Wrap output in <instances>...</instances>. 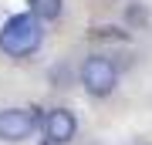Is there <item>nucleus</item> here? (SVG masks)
Masks as SVG:
<instances>
[{
  "label": "nucleus",
  "mask_w": 152,
  "mask_h": 145,
  "mask_svg": "<svg viewBox=\"0 0 152 145\" xmlns=\"http://www.w3.org/2000/svg\"><path fill=\"white\" fill-rule=\"evenodd\" d=\"M41 41H44V31L34 14H17L0 27V51L7 58H31L41 47Z\"/></svg>",
  "instance_id": "obj_1"
},
{
  "label": "nucleus",
  "mask_w": 152,
  "mask_h": 145,
  "mask_svg": "<svg viewBox=\"0 0 152 145\" xmlns=\"http://www.w3.org/2000/svg\"><path fill=\"white\" fill-rule=\"evenodd\" d=\"M81 85L88 95L95 98H105L115 91V85H118V71H115V64L108 58H88L81 64Z\"/></svg>",
  "instance_id": "obj_2"
},
{
  "label": "nucleus",
  "mask_w": 152,
  "mask_h": 145,
  "mask_svg": "<svg viewBox=\"0 0 152 145\" xmlns=\"http://www.w3.org/2000/svg\"><path fill=\"white\" fill-rule=\"evenodd\" d=\"M41 108H4L0 111V142H24L31 138L41 122Z\"/></svg>",
  "instance_id": "obj_3"
},
{
  "label": "nucleus",
  "mask_w": 152,
  "mask_h": 145,
  "mask_svg": "<svg viewBox=\"0 0 152 145\" xmlns=\"http://www.w3.org/2000/svg\"><path fill=\"white\" fill-rule=\"evenodd\" d=\"M75 132H78V118L68 108H54L48 115V122H44V135H48L51 145H68L75 138Z\"/></svg>",
  "instance_id": "obj_4"
},
{
  "label": "nucleus",
  "mask_w": 152,
  "mask_h": 145,
  "mask_svg": "<svg viewBox=\"0 0 152 145\" xmlns=\"http://www.w3.org/2000/svg\"><path fill=\"white\" fill-rule=\"evenodd\" d=\"M64 10V0H31V14L37 20H58Z\"/></svg>",
  "instance_id": "obj_5"
},
{
  "label": "nucleus",
  "mask_w": 152,
  "mask_h": 145,
  "mask_svg": "<svg viewBox=\"0 0 152 145\" xmlns=\"http://www.w3.org/2000/svg\"><path fill=\"white\" fill-rule=\"evenodd\" d=\"M129 20L132 24H145L149 20V7L145 4H129Z\"/></svg>",
  "instance_id": "obj_6"
},
{
  "label": "nucleus",
  "mask_w": 152,
  "mask_h": 145,
  "mask_svg": "<svg viewBox=\"0 0 152 145\" xmlns=\"http://www.w3.org/2000/svg\"><path fill=\"white\" fill-rule=\"evenodd\" d=\"M91 37H105V41H125L129 34H125V31H115V27H98V31H91Z\"/></svg>",
  "instance_id": "obj_7"
}]
</instances>
